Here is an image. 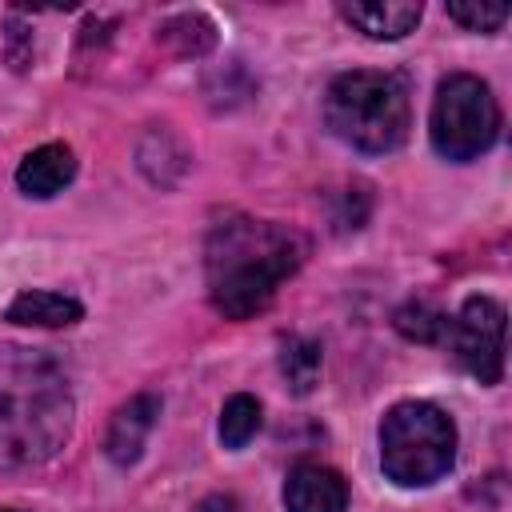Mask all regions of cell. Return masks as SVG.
Masks as SVG:
<instances>
[{
    "label": "cell",
    "instance_id": "cell-1",
    "mask_svg": "<svg viewBox=\"0 0 512 512\" xmlns=\"http://www.w3.org/2000/svg\"><path fill=\"white\" fill-rule=\"evenodd\" d=\"M304 256L308 240L296 228L252 216H228L212 224L204 244V280L212 308L228 320L264 312L276 288L304 264Z\"/></svg>",
    "mask_w": 512,
    "mask_h": 512
},
{
    "label": "cell",
    "instance_id": "cell-2",
    "mask_svg": "<svg viewBox=\"0 0 512 512\" xmlns=\"http://www.w3.org/2000/svg\"><path fill=\"white\" fill-rule=\"evenodd\" d=\"M72 412V384L48 352L0 344V472L52 460L72 436Z\"/></svg>",
    "mask_w": 512,
    "mask_h": 512
},
{
    "label": "cell",
    "instance_id": "cell-3",
    "mask_svg": "<svg viewBox=\"0 0 512 512\" xmlns=\"http://www.w3.org/2000/svg\"><path fill=\"white\" fill-rule=\"evenodd\" d=\"M324 120L332 136L356 152H368V156L396 152L412 128L408 84L396 72L352 68L328 84Z\"/></svg>",
    "mask_w": 512,
    "mask_h": 512
},
{
    "label": "cell",
    "instance_id": "cell-4",
    "mask_svg": "<svg viewBox=\"0 0 512 512\" xmlns=\"http://www.w3.org/2000/svg\"><path fill=\"white\" fill-rule=\"evenodd\" d=\"M456 460V428L428 400H404L380 420V464L400 488L436 484Z\"/></svg>",
    "mask_w": 512,
    "mask_h": 512
},
{
    "label": "cell",
    "instance_id": "cell-5",
    "mask_svg": "<svg viewBox=\"0 0 512 512\" xmlns=\"http://www.w3.org/2000/svg\"><path fill=\"white\" fill-rule=\"evenodd\" d=\"M428 136H432V148L444 160H456V164L476 160L480 152H488L500 136V104H496L492 88L480 76H468V72L444 76L436 84Z\"/></svg>",
    "mask_w": 512,
    "mask_h": 512
},
{
    "label": "cell",
    "instance_id": "cell-6",
    "mask_svg": "<svg viewBox=\"0 0 512 512\" xmlns=\"http://www.w3.org/2000/svg\"><path fill=\"white\" fill-rule=\"evenodd\" d=\"M448 344L468 376L500 384L504 376V304L492 296H468L448 324Z\"/></svg>",
    "mask_w": 512,
    "mask_h": 512
},
{
    "label": "cell",
    "instance_id": "cell-7",
    "mask_svg": "<svg viewBox=\"0 0 512 512\" xmlns=\"http://www.w3.org/2000/svg\"><path fill=\"white\" fill-rule=\"evenodd\" d=\"M284 508L288 512H344L348 484L328 464H296L284 480Z\"/></svg>",
    "mask_w": 512,
    "mask_h": 512
},
{
    "label": "cell",
    "instance_id": "cell-8",
    "mask_svg": "<svg viewBox=\"0 0 512 512\" xmlns=\"http://www.w3.org/2000/svg\"><path fill=\"white\" fill-rule=\"evenodd\" d=\"M156 416H160V400L148 396V392H140V396H132L128 404H120L116 416H112V424H108V436H104L108 456H112L116 464H132V460H140V452H144V444H148V432H152Z\"/></svg>",
    "mask_w": 512,
    "mask_h": 512
},
{
    "label": "cell",
    "instance_id": "cell-9",
    "mask_svg": "<svg viewBox=\"0 0 512 512\" xmlns=\"http://www.w3.org/2000/svg\"><path fill=\"white\" fill-rule=\"evenodd\" d=\"M72 176H76V156L68 144H40L16 168V184L32 200H48V196L64 192V184H72Z\"/></svg>",
    "mask_w": 512,
    "mask_h": 512
},
{
    "label": "cell",
    "instance_id": "cell-10",
    "mask_svg": "<svg viewBox=\"0 0 512 512\" xmlns=\"http://www.w3.org/2000/svg\"><path fill=\"white\" fill-rule=\"evenodd\" d=\"M420 4H400V0H348L340 4V16L360 28L368 40H400L420 24Z\"/></svg>",
    "mask_w": 512,
    "mask_h": 512
},
{
    "label": "cell",
    "instance_id": "cell-11",
    "mask_svg": "<svg viewBox=\"0 0 512 512\" xmlns=\"http://www.w3.org/2000/svg\"><path fill=\"white\" fill-rule=\"evenodd\" d=\"M84 316L80 300L64 296V292H48V288H24L8 308L4 320L12 324H28V328H68Z\"/></svg>",
    "mask_w": 512,
    "mask_h": 512
},
{
    "label": "cell",
    "instance_id": "cell-12",
    "mask_svg": "<svg viewBox=\"0 0 512 512\" xmlns=\"http://www.w3.org/2000/svg\"><path fill=\"white\" fill-rule=\"evenodd\" d=\"M280 372L296 396H308L320 380V344L304 336H288L280 344Z\"/></svg>",
    "mask_w": 512,
    "mask_h": 512
},
{
    "label": "cell",
    "instance_id": "cell-13",
    "mask_svg": "<svg viewBox=\"0 0 512 512\" xmlns=\"http://www.w3.org/2000/svg\"><path fill=\"white\" fill-rule=\"evenodd\" d=\"M392 324H396L400 336H408L416 344H440V340H448V324L452 320L440 308H432L428 300H408L404 308H396Z\"/></svg>",
    "mask_w": 512,
    "mask_h": 512
},
{
    "label": "cell",
    "instance_id": "cell-14",
    "mask_svg": "<svg viewBox=\"0 0 512 512\" xmlns=\"http://www.w3.org/2000/svg\"><path fill=\"white\" fill-rule=\"evenodd\" d=\"M160 44H168L176 56H204L216 44V28L204 16H176L160 28Z\"/></svg>",
    "mask_w": 512,
    "mask_h": 512
},
{
    "label": "cell",
    "instance_id": "cell-15",
    "mask_svg": "<svg viewBox=\"0 0 512 512\" xmlns=\"http://www.w3.org/2000/svg\"><path fill=\"white\" fill-rule=\"evenodd\" d=\"M256 432H260V404L252 396H244V392L224 400V412H220V440H224V448H244Z\"/></svg>",
    "mask_w": 512,
    "mask_h": 512
},
{
    "label": "cell",
    "instance_id": "cell-16",
    "mask_svg": "<svg viewBox=\"0 0 512 512\" xmlns=\"http://www.w3.org/2000/svg\"><path fill=\"white\" fill-rule=\"evenodd\" d=\"M448 16L464 24L468 32H496L508 20V4H484V0H452Z\"/></svg>",
    "mask_w": 512,
    "mask_h": 512
},
{
    "label": "cell",
    "instance_id": "cell-17",
    "mask_svg": "<svg viewBox=\"0 0 512 512\" xmlns=\"http://www.w3.org/2000/svg\"><path fill=\"white\" fill-rule=\"evenodd\" d=\"M192 512H244V504H240L232 492H212V496H204Z\"/></svg>",
    "mask_w": 512,
    "mask_h": 512
},
{
    "label": "cell",
    "instance_id": "cell-18",
    "mask_svg": "<svg viewBox=\"0 0 512 512\" xmlns=\"http://www.w3.org/2000/svg\"><path fill=\"white\" fill-rule=\"evenodd\" d=\"M0 512H16V508H0Z\"/></svg>",
    "mask_w": 512,
    "mask_h": 512
}]
</instances>
